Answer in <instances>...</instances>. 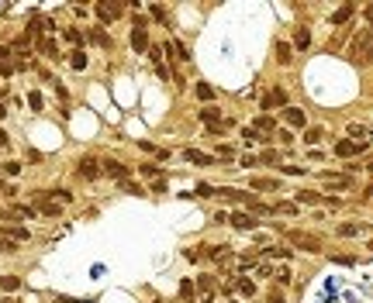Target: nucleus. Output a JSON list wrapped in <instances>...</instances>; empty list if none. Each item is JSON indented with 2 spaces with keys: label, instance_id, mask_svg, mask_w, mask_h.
<instances>
[{
  "label": "nucleus",
  "instance_id": "1",
  "mask_svg": "<svg viewBox=\"0 0 373 303\" xmlns=\"http://www.w3.org/2000/svg\"><path fill=\"white\" fill-rule=\"evenodd\" d=\"M349 59H353L356 66H370L373 62V28H366V31H359V35L353 38Z\"/></svg>",
  "mask_w": 373,
  "mask_h": 303
},
{
  "label": "nucleus",
  "instance_id": "2",
  "mask_svg": "<svg viewBox=\"0 0 373 303\" xmlns=\"http://www.w3.org/2000/svg\"><path fill=\"white\" fill-rule=\"evenodd\" d=\"M121 11H125V7H121L118 0H100L97 7H94V14H97V18L104 21V24H111V21H118V18H121Z\"/></svg>",
  "mask_w": 373,
  "mask_h": 303
},
{
  "label": "nucleus",
  "instance_id": "3",
  "mask_svg": "<svg viewBox=\"0 0 373 303\" xmlns=\"http://www.w3.org/2000/svg\"><path fill=\"white\" fill-rule=\"evenodd\" d=\"M287 238H291V245L304 248V251H321V241H318L314 234H304V231H291Z\"/></svg>",
  "mask_w": 373,
  "mask_h": 303
},
{
  "label": "nucleus",
  "instance_id": "4",
  "mask_svg": "<svg viewBox=\"0 0 373 303\" xmlns=\"http://www.w3.org/2000/svg\"><path fill=\"white\" fill-rule=\"evenodd\" d=\"M100 172H104V176H111V179H128V166H125V162H118V159H104V162H100Z\"/></svg>",
  "mask_w": 373,
  "mask_h": 303
},
{
  "label": "nucleus",
  "instance_id": "5",
  "mask_svg": "<svg viewBox=\"0 0 373 303\" xmlns=\"http://www.w3.org/2000/svg\"><path fill=\"white\" fill-rule=\"evenodd\" d=\"M76 172L83 176V179H97V176H100V159H94V155H83Z\"/></svg>",
  "mask_w": 373,
  "mask_h": 303
},
{
  "label": "nucleus",
  "instance_id": "6",
  "mask_svg": "<svg viewBox=\"0 0 373 303\" xmlns=\"http://www.w3.org/2000/svg\"><path fill=\"white\" fill-rule=\"evenodd\" d=\"M132 48H135L138 56H145V52H149V31L142 28V21L132 28Z\"/></svg>",
  "mask_w": 373,
  "mask_h": 303
},
{
  "label": "nucleus",
  "instance_id": "7",
  "mask_svg": "<svg viewBox=\"0 0 373 303\" xmlns=\"http://www.w3.org/2000/svg\"><path fill=\"white\" fill-rule=\"evenodd\" d=\"M0 234H4L7 241H14V245L31 238V234H28V227H21V224H0Z\"/></svg>",
  "mask_w": 373,
  "mask_h": 303
},
{
  "label": "nucleus",
  "instance_id": "8",
  "mask_svg": "<svg viewBox=\"0 0 373 303\" xmlns=\"http://www.w3.org/2000/svg\"><path fill=\"white\" fill-rule=\"evenodd\" d=\"M162 52H170V59H173V62H187V59H190V52H187V45H183V41H177V38H170Z\"/></svg>",
  "mask_w": 373,
  "mask_h": 303
},
{
  "label": "nucleus",
  "instance_id": "9",
  "mask_svg": "<svg viewBox=\"0 0 373 303\" xmlns=\"http://www.w3.org/2000/svg\"><path fill=\"white\" fill-rule=\"evenodd\" d=\"M228 224L238 227V231H256V217H253V214H245V210H235Z\"/></svg>",
  "mask_w": 373,
  "mask_h": 303
},
{
  "label": "nucleus",
  "instance_id": "10",
  "mask_svg": "<svg viewBox=\"0 0 373 303\" xmlns=\"http://www.w3.org/2000/svg\"><path fill=\"white\" fill-rule=\"evenodd\" d=\"M197 293H200V300L204 303H211V296H215V279L211 276H197Z\"/></svg>",
  "mask_w": 373,
  "mask_h": 303
},
{
  "label": "nucleus",
  "instance_id": "11",
  "mask_svg": "<svg viewBox=\"0 0 373 303\" xmlns=\"http://www.w3.org/2000/svg\"><path fill=\"white\" fill-rule=\"evenodd\" d=\"M283 121H287L291 128H304V124H308V117H304L301 107H283Z\"/></svg>",
  "mask_w": 373,
  "mask_h": 303
},
{
  "label": "nucleus",
  "instance_id": "12",
  "mask_svg": "<svg viewBox=\"0 0 373 303\" xmlns=\"http://www.w3.org/2000/svg\"><path fill=\"white\" fill-rule=\"evenodd\" d=\"M183 159H187V162H194V166H215V159H211V155H204V152H197V148H183Z\"/></svg>",
  "mask_w": 373,
  "mask_h": 303
},
{
  "label": "nucleus",
  "instance_id": "13",
  "mask_svg": "<svg viewBox=\"0 0 373 303\" xmlns=\"http://www.w3.org/2000/svg\"><path fill=\"white\" fill-rule=\"evenodd\" d=\"M270 107H287V93H283V90L266 93V96H263V111H270Z\"/></svg>",
  "mask_w": 373,
  "mask_h": 303
},
{
  "label": "nucleus",
  "instance_id": "14",
  "mask_svg": "<svg viewBox=\"0 0 373 303\" xmlns=\"http://www.w3.org/2000/svg\"><path fill=\"white\" fill-rule=\"evenodd\" d=\"M366 148V145H356V141H349V138H346V141H339V145H335V155H342V159H353L356 152H363Z\"/></svg>",
  "mask_w": 373,
  "mask_h": 303
},
{
  "label": "nucleus",
  "instance_id": "15",
  "mask_svg": "<svg viewBox=\"0 0 373 303\" xmlns=\"http://www.w3.org/2000/svg\"><path fill=\"white\" fill-rule=\"evenodd\" d=\"M11 73H14V59H11V48H4V45H0V76L7 79Z\"/></svg>",
  "mask_w": 373,
  "mask_h": 303
},
{
  "label": "nucleus",
  "instance_id": "16",
  "mask_svg": "<svg viewBox=\"0 0 373 303\" xmlns=\"http://www.w3.org/2000/svg\"><path fill=\"white\" fill-rule=\"evenodd\" d=\"M349 138H356V145H366L370 141V128L366 124H349Z\"/></svg>",
  "mask_w": 373,
  "mask_h": 303
},
{
  "label": "nucleus",
  "instance_id": "17",
  "mask_svg": "<svg viewBox=\"0 0 373 303\" xmlns=\"http://www.w3.org/2000/svg\"><path fill=\"white\" fill-rule=\"evenodd\" d=\"M149 62L156 66V73H159V76H170L166 62H162V48H149Z\"/></svg>",
  "mask_w": 373,
  "mask_h": 303
},
{
  "label": "nucleus",
  "instance_id": "18",
  "mask_svg": "<svg viewBox=\"0 0 373 303\" xmlns=\"http://www.w3.org/2000/svg\"><path fill=\"white\" fill-rule=\"evenodd\" d=\"M0 289H4V293H18L21 289V276H7V272H4V276H0Z\"/></svg>",
  "mask_w": 373,
  "mask_h": 303
},
{
  "label": "nucleus",
  "instance_id": "19",
  "mask_svg": "<svg viewBox=\"0 0 373 303\" xmlns=\"http://www.w3.org/2000/svg\"><path fill=\"white\" fill-rule=\"evenodd\" d=\"M69 66H73L76 73H83V69H87V52H83V48H73V52H69Z\"/></svg>",
  "mask_w": 373,
  "mask_h": 303
},
{
  "label": "nucleus",
  "instance_id": "20",
  "mask_svg": "<svg viewBox=\"0 0 373 303\" xmlns=\"http://www.w3.org/2000/svg\"><path fill=\"white\" fill-rule=\"evenodd\" d=\"M353 14H356V7H353V4H346V7H339V11L332 14V24H346Z\"/></svg>",
  "mask_w": 373,
  "mask_h": 303
},
{
  "label": "nucleus",
  "instance_id": "21",
  "mask_svg": "<svg viewBox=\"0 0 373 303\" xmlns=\"http://www.w3.org/2000/svg\"><path fill=\"white\" fill-rule=\"evenodd\" d=\"M253 128H256V131H259V134H263V131L270 134V131H273V128H276V124H273V117H266V114H259V117H256V124H253Z\"/></svg>",
  "mask_w": 373,
  "mask_h": 303
},
{
  "label": "nucleus",
  "instance_id": "22",
  "mask_svg": "<svg viewBox=\"0 0 373 303\" xmlns=\"http://www.w3.org/2000/svg\"><path fill=\"white\" fill-rule=\"evenodd\" d=\"M270 214H297V204L294 200H280V204L270 207Z\"/></svg>",
  "mask_w": 373,
  "mask_h": 303
},
{
  "label": "nucleus",
  "instance_id": "23",
  "mask_svg": "<svg viewBox=\"0 0 373 303\" xmlns=\"http://www.w3.org/2000/svg\"><path fill=\"white\" fill-rule=\"evenodd\" d=\"M180 296H183L187 303H190V300H197V286L190 283V279H183V283H180Z\"/></svg>",
  "mask_w": 373,
  "mask_h": 303
},
{
  "label": "nucleus",
  "instance_id": "24",
  "mask_svg": "<svg viewBox=\"0 0 373 303\" xmlns=\"http://www.w3.org/2000/svg\"><path fill=\"white\" fill-rule=\"evenodd\" d=\"M321 200H325V196H321V193H311V189H301V193H297V204H321Z\"/></svg>",
  "mask_w": 373,
  "mask_h": 303
},
{
  "label": "nucleus",
  "instance_id": "25",
  "mask_svg": "<svg viewBox=\"0 0 373 303\" xmlns=\"http://www.w3.org/2000/svg\"><path fill=\"white\" fill-rule=\"evenodd\" d=\"M87 38H90V41H97V45H104V48L111 45V38H107V31H100V28H90V31H87Z\"/></svg>",
  "mask_w": 373,
  "mask_h": 303
},
{
  "label": "nucleus",
  "instance_id": "26",
  "mask_svg": "<svg viewBox=\"0 0 373 303\" xmlns=\"http://www.w3.org/2000/svg\"><path fill=\"white\" fill-rule=\"evenodd\" d=\"M38 48L45 52V59H62V56H59V48H56V41H45V38H42Z\"/></svg>",
  "mask_w": 373,
  "mask_h": 303
},
{
  "label": "nucleus",
  "instance_id": "27",
  "mask_svg": "<svg viewBox=\"0 0 373 303\" xmlns=\"http://www.w3.org/2000/svg\"><path fill=\"white\" fill-rule=\"evenodd\" d=\"M294 45H297V48H308V45H311V35H308V28H297V31H294Z\"/></svg>",
  "mask_w": 373,
  "mask_h": 303
},
{
  "label": "nucleus",
  "instance_id": "28",
  "mask_svg": "<svg viewBox=\"0 0 373 303\" xmlns=\"http://www.w3.org/2000/svg\"><path fill=\"white\" fill-rule=\"evenodd\" d=\"M62 35H66V41H69V45H76V48H79V45H83V38H87V35H83V31H76V28H66Z\"/></svg>",
  "mask_w": 373,
  "mask_h": 303
},
{
  "label": "nucleus",
  "instance_id": "29",
  "mask_svg": "<svg viewBox=\"0 0 373 303\" xmlns=\"http://www.w3.org/2000/svg\"><path fill=\"white\" fill-rule=\"evenodd\" d=\"M194 93H197V100H204V104H208V100L215 96V90H211L208 83H197V86H194Z\"/></svg>",
  "mask_w": 373,
  "mask_h": 303
},
{
  "label": "nucleus",
  "instance_id": "30",
  "mask_svg": "<svg viewBox=\"0 0 373 303\" xmlns=\"http://www.w3.org/2000/svg\"><path fill=\"white\" fill-rule=\"evenodd\" d=\"M0 169H4V176H18V172L24 169V166H21L18 159H7V162H4V166H0Z\"/></svg>",
  "mask_w": 373,
  "mask_h": 303
},
{
  "label": "nucleus",
  "instance_id": "31",
  "mask_svg": "<svg viewBox=\"0 0 373 303\" xmlns=\"http://www.w3.org/2000/svg\"><path fill=\"white\" fill-rule=\"evenodd\" d=\"M242 141H249V145H256V141H266L263 134L256 131V128H242Z\"/></svg>",
  "mask_w": 373,
  "mask_h": 303
},
{
  "label": "nucleus",
  "instance_id": "32",
  "mask_svg": "<svg viewBox=\"0 0 373 303\" xmlns=\"http://www.w3.org/2000/svg\"><path fill=\"white\" fill-rule=\"evenodd\" d=\"M276 59H280L283 66L291 62V45H287V41H276Z\"/></svg>",
  "mask_w": 373,
  "mask_h": 303
},
{
  "label": "nucleus",
  "instance_id": "33",
  "mask_svg": "<svg viewBox=\"0 0 373 303\" xmlns=\"http://www.w3.org/2000/svg\"><path fill=\"white\" fill-rule=\"evenodd\" d=\"M253 189H276V179H266V176H256Z\"/></svg>",
  "mask_w": 373,
  "mask_h": 303
},
{
  "label": "nucleus",
  "instance_id": "34",
  "mask_svg": "<svg viewBox=\"0 0 373 303\" xmlns=\"http://www.w3.org/2000/svg\"><path fill=\"white\" fill-rule=\"evenodd\" d=\"M238 293H242V296H253V293H256V283H253V279H238Z\"/></svg>",
  "mask_w": 373,
  "mask_h": 303
},
{
  "label": "nucleus",
  "instance_id": "35",
  "mask_svg": "<svg viewBox=\"0 0 373 303\" xmlns=\"http://www.w3.org/2000/svg\"><path fill=\"white\" fill-rule=\"evenodd\" d=\"M359 231H363L359 224H339V234H342V238H356Z\"/></svg>",
  "mask_w": 373,
  "mask_h": 303
},
{
  "label": "nucleus",
  "instance_id": "36",
  "mask_svg": "<svg viewBox=\"0 0 373 303\" xmlns=\"http://www.w3.org/2000/svg\"><path fill=\"white\" fill-rule=\"evenodd\" d=\"M118 186L125 189V193H132V196H142V186H138V183H132V179H121Z\"/></svg>",
  "mask_w": 373,
  "mask_h": 303
},
{
  "label": "nucleus",
  "instance_id": "37",
  "mask_svg": "<svg viewBox=\"0 0 373 303\" xmlns=\"http://www.w3.org/2000/svg\"><path fill=\"white\" fill-rule=\"evenodd\" d=\"M218 117H221V111H218V107H204V111H200V121H208V124H211V121H218Z\"/></svg>",
  "mask_w": 373,
  "mask_h": 303
},
{
  "label": "nucleus",
  "instance_id": "38",
  "mask_svg": "<svg viewBox=\"0 0 373 303\" xmlns=\"http://www.w3.org/2000/svg\"><path fill=\"white\" fill-rule=\"evenodd\" d=\"M304 141H308V145H318V141H321V128H308V131H304Z\"/></svg>",
  "mask_w": 373,
  "mask_h": 303
},
{
  "label": "nucleus",
  "instance_id": "39",
  "mask_svg": "<svg viewBox=\"0 0 373 303\" xmlns=\"http://www.w3.org/2000/svg\"><path fill=\"white\" fill-rule=\"evenodd\" d=\"M138 172H142V176H156V179H162V169H159L156 162H149V166H142V169H138Z\"/></svg>",
  "mask_w": 373,
  "mask_h": 303
},
{
  "label": "nucleus",
  "instance_id": "40",
  "mask_svg": "<svg viewBox=\"0 0 373 303\" xmlns=\"http://www.w3.org/2000/svg\"><path fill=\"white\" fill-rule=\"evenodd\" d=\"M28 107H31V111H42V93H38V90L28 93Z\"/></svg>",
  "mask_w": 373,
  "mask_h": 303
},
{
  "label": "nucleus",
  "instance_id": "41",
  "mask_svg": "<svg viewBox=\"0 0 373 303\" xmlns=\"http://www.w3.org/2000/svg\"><path fill=\"white\" fill-rule=\"evenodd\" d=\"M266 255H273V259H291V248H266Z\"/></svg>",
  "mask_w": 373,
  "mask_h": 303
},
{
  "label": "nucleus",
  "instance_id": "42",
  "mask_svg": "<svg viewBox=\"0 0 373 303\" xmlns=\"http://www.w3.org/2000/svg\"><path fill=\"white\" fill-rule=\"evenodd\" d=\"M332 262L335 265H356V259L353 255H332Z\"/></svg>",
  "mask_w": 373,
  "mask_h": 303
},
{
  "label": "nucleus",
  "instance_id": "43",
  "mask_svg": "<svg viewBox=\"0 0 373 303\" xmlns=\"http://www.w3.org/2000/svg\"><path fill=\"white\" fill-rule=\"evenodd\" d=\"M276 283H280V286L291 283V269H280V272H276Z\"/></svg>",
  "mask_w": 373,
  "mask_h": 303
},
{
  "label": "nucleus",
  "instance_id": "44",
  "mask_svg": "<svg viewBox=\"0 0 373 303\" xmlns=\"http://www.w3.org/2000/svg\"><path fill=\"white\" fill-rule=\"evenodd\" d=\"M56 303H94V300H73V296H56Z\"/></svg>",
  "mask_w": 373,
  "mask_h": 303
},
{
  "label": "nucleus",
  "instance_id": "45",
  "mask_svg": "<svg viewBox=\"0 0 373 303\" xmlns=\"http://www.w3.org/2000/svg\"><path fill=\"white\" fill-rule=\"evenodd\" d=\"M266 303H283V293H280V289H273V293H270V300Z\"/></svg>",
  "mask_w": 373,
  "mask_h": 303
},
{
  "label": "nucleus",
  "instance_id": "46",
  "mask_svg": "<svg viewBox=\"0 0 373 303\" xmlns=\"http://www.w3.org/2000/svg\"><path fill=\"white\" fill-rule=\"evenodd\" d=\"M7 145H11V138H7V131H0V152L7 148Z\"/></svg>",
  "mask_w": 373,
  "mask_h": 303
},
{
  "label": "nucleus",
  "instance_id": "47",
  "mask_svg": "<svg viewBox=\"0 0 373 303\" xmlns=\"http://www.w3.org/2000/svg\"><path fill=\"white\" fill-rule=\"evenodd\" d=\"M366 21H370V24H373V4H370V7H366Z\"/></svg>",
  "mask_w": 373,
  "mask_h": 303
},
{
  "label": "nucleus",
  "instance_id": "48",
  "mask_svg": "<svg viewBox=\"0 0 373 303\" xmlns=\"http://www.w3.org/2000/svg\"><path fill=\"white\" fill-rule=\"evenodd\" d=\"M4 117H7V107H4V104H0V121H4Z\"/></svg>",
  "mask_w": 373,
  "mask_h": 303
},
{
  "label": "nucleus",
  "instance_id": "49",
  "mask_svg": "<svg viewBox=\"0 0 373 303\" xmlns=\"http://www.w3.org/2000/svg\"><path fill=\"white\" fill-rule=\"evenodd\" d=\"M366 196H373V183H370V186H366Z\"/></svg>",
  "mask_w": 373,
  "mask_h": 303
},
{
  "label": "nucleus",
  "instance_id": "50",
  "mask_svg": "<svg viewBox=\"0 0 373 303\" xmlns=\"http://www.w3.org/2000/svg\"><path fill=\"white\" fill-rule=\"evenodd\" d=\"M366 169H370V176H373V162H370V166H366Z\"/></svg>",
  "mask_w": 373,
  "mask_h": 303
},
{
  "label": "nucleus",
  "instance_id": "51",
  "mask_svg": "<svg viewBox=\"0 0 373 303\" xmlns=\"http://www.w3.org/2000/svg\"><path fill=\"white\" fill-rule=\"evenodd\" d=\"M156 303H162V300H156Z\"/></svg>",
  "mask_w": 373,
  "mask_h": 303
},
{
  "label": "nucleus",
  "instance_id": "52",
  "mask_svg": "<svg viewBox=\"0 0 373 303\" xmlns=\"http://www.w3.org/2000/svg\"><path fill=\"white\" fill-rule=\"evenodd\" d=\"M370 248H373V241H370Z\"/></svg>",
  "mask_w": 373,
  "mask_h": 303
}]
</instances>
